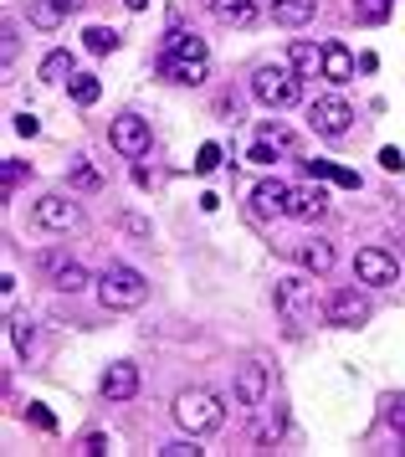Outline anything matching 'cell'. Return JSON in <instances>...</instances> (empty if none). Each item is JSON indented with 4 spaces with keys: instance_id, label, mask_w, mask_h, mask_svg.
<instances>
[{
    "instance_id": "obj_26",
    "label": "cell",
    "mask_w": 405,
    "mask_h": 457,
    "mask_svg": "<svg viewBox=\"0 0 405 457\" xmlns=\"http://www.w3.org/2000/svg\"><path fill=\"white\" fill-rule=\"evenodd\" d=\"M11 339H16V350H21V354L37 350V329H31V319H11Z\"/></svg>"
},
{
    "instance_id": "obj_27",
    "label": "cell",
    "mask_w": 405,
    "mask_h": 457,
    "mask_svg": "<svg viewBox=\"0 0 405 457\" xmlns=\"http://www.w3.org/2000/svg\"><path fill=\"white\" fill-rule=\"evenodd\" d=\"M72 186H78V190H98V186H103V175L87 165V160H78V165H72Z\"/></svg>"
},
{
    "instance_id": "obj_10",
    "label": "cell",
    "mask_w": 405,
    "mask_h": 457,
    "mask_svg": "<svg viewBox=\"0 0 405 457\" xmlns=\"http://www.w3.org/2000/svg\"><path fill=\"white\" fill-rule=\"evenodd\" d=\"M108 139H113V149H119V154H128V160L149 154V124H144L139 113H123V119H113Z\"/></svg>"
},
{
    "instance_id": "obj_24",
    "label": "cell",
    "mask_w": 405,
    "mask_h": 457,
    "mask_svg": "<svg viewBox=\"0 0 405 457\" xmlns=\"http://www.w3.org/2000/svg\"><path fill=\"white\" fill-rule=\"evenodd\" d=\"M67 78H72V52H52L41 62V83H67Z\"/></svg>"
},
{
    "instance_id": "obj_25",
    "label": "cell",
    "mask_w": 405,
    "mask_h": 457,
    "mask_svg": "<svg viewBox=\"0 0 405 457\" xmlns=\"http://www.w3.org/2000/svg\"><path fill=\"white\" fill-rule=\"evenodd\" d=\"M390 5H395V0H354V16L365 26H380L390 16Z\"/></svg>"
},
{
    "instance_id": "obj_9",
    "label": "cell",
    "mask_w": 405,
    "mask_h": 457,
    "mask_svg": "<svg viewBox=\"0 0 405 457\" xmlns=\"http://www.w3.org/2000/svg\"><path fill=\"white\" fill-rule=\"evenodd\" d=\"M328 324H339V329H360V324H369V298L365 293H354V288H339L334 298H328Z\"/></svg>"
},
{
    "instance_id": "obj_14",
    "label": "cell",
    "mask_w": 405,
    "mask_h": 457,
    "mask_svg": "<svg viewBox=\"0 0 405 457\" xmlns=\"http://www.w3.org/2000/svg\"><path fill=\"white\" fill-rule=\"evenodd\" d=\"M328 211V195L318 186H293L287 190V216H298V221H318Z\"/></svg>"
},
{
    "instance_id": "obj_33",
    "label": "cell",
    "mask_w": 405,
    "mask_h": 457,
    "mask_svg": "<svg viewBox=\"0 0 405 457\" xmlns=\"http://www.w3.org/2000/svg\"><path fill=\"white\" fill-rule=\"evenodd\" d=\"M262 139H267V145H277V149H293V134L277 129V124H262Z\"/></svg>"
},
{
    "instance_id": "obj_21",
    "label": "cell",
    "mask_w": 405,
    "mask_h": 457,
    "mask_svg": "<svg viewBox=\"0 0 405 457\" xmlns=\"http://www.w3.org/2000/svg\"><path fill=\"white\" fill-rule=\"evenodd\" d=\"M308 175L334 180V186H344V190H360V175H354V170H339V165H328V160H308Z\"/></svg>"
},
{
    "instance_id": "obj_6",
    "label": "cell",
    "mask_w": 405,
    "mask_h": 457,
    "mask_svg": "<svg viewBox=\"0 0 405 457\" xmlns=\"http://www.w3.org/2000/svg\"><path fill=\"white\" fill-rule=\"evenodd\" d=\"M354 272H360V283H369V288L401 283V262H395L385 247H360L354 252Z\"/></svg>"
},
{
    "instance_id": "obj_38",
    "label": "cell",
    "mask_w": 405,
    "mask_h": 457,
    "mask_svg": "<svg viewBox=\"0 0 405 457\" xmlns=\"http://www.w3.org/2000/svg\"><path fill=\"white\" fill-rule=\"evenodd\" d=\"M52 5H57L62 16H78V11H82V5H87V0H52Z\"/></svg>"
},
{
    "instance_id": "obj_22",
    "label": "cell",
    "mask_w": 405,
    "mask_h": 457,
    "mask_svg": "<svg viewBox=\"0 0 405 457\" xmlns=\"http://www.w3.org/2000/svg\"><path fill=\"white\" fill-rule=\"evenodd\" d=\"M67 93H72L78 104H98L103 83H98V78H93V72H72V78H67Z\"/></svg>"
},
{
    "instance_id": "obj_3",
    "label": "cell",
    "mask_w": 405,
    "mask_h": 457,
    "mask_svg": "<svg viewBox=\"0 0 405 457\" xmlns=\"http://www.w3.org/2000/svg\"><path fill=\"white\" fill-rule=\"evenodd\" d=\"M98 298H103V309H139L144 298H149V283H144V272L113 262L98 278Z\"/></svg>"
},
{
    "instance_id": "obj_35",
    "label": "cell",
    "mask_w": 405,
    "mask_h": 457,
    "mask_svg": "<svg viewBox=\"0 0 405 457\" xmlns=\"http://www.w3.org/2000/svg\"><path fill=\"white\" fill-rule=\"evenodd\" d=\"M164 457H201V447H190V442H169V447H160Z\"/></svg>"
},
{
    "instance_id": "obj_19",
    "label": "cell",
    "mask_w": 405,
    "mask_h": 457,
    "mask_svg": "<svg viewBox=\"0 0 405 457\" xmlns=\"http://www.w3.org/2000/svg\"><path fill=\"white\" fill-rule=\"evenodd\" d=\"M318 11V0H272V21L277 26H308Z\"/></svg>"
},
{
    "instance_id": "obj_36",
    "label": "cell",
    "mask_w": 405,
    "mask_h": 457,
    "mask_svg": "<svg viewBox=\"0 0 405 457\" xmlns=\"http://www.w3.org/2000/svg\"><path fill=\"white\" fill-rule=\"evenodd\" d=\"M37 113H16V134H26V139H31V134H37Z\"/></svg>"
},
{
    "instance_id": "obj_2",
    "label": "cell",
    "mask_w": 405,
    "mask_h": 457,
    "mask_svg": "<svg viewBox=\"0 0 405 457\" xmlns=\"http://www.w3.org/2000/svg\"><path fill=\"white\" fill-rule=\"evenodd\" d=\"M175 421H180L190 436H201V432H216L226 421V406H221V395L216 391H205V386H190V391L175 395Z\"/></svg>"
},
{
    "instance_id": "obj_8",
    "label": "cell",
    "mask_w": 405,
    "mask_h": 457,
    "mask_svg": "<svg viewBox=\"0 0 405 457\" xmlns=\"http://www.w3.org/2000/svg\"><path fill=\"white\" fill-rule=\"evenodd\" d=\"M31 221H37L41 231H72L82 221L78 201H67V195H41L37 206H31Z\"/></svg>"
},
{
    "instance_id": "obj_5",
    "label": "cell",
    "mask_w": 405,
    "mask_h": 457,
    "mask_svg": "<svg viewBox=\"0 0 405 457\" xmlns=\"http://www.w3.org/2000/svg\"><path fill=\"white\" fill-rule=\"evenodd\" d=\"M272 303H277V313H283L293 329H308L313 324V283L308 278H283L277 293H272Z\"/></svg>"
},
{
    "instance_id": "obj_30",
    "label": "cell",
    "mask_w": 405,
    "mask_h": 457,
    "mask_svg": "<svg viewBox=\"0 0 405 457\" xmlns=\"http://www.w3.org/2000/svg\"><path fill=\"white\" fill-rule=\"evenodd\" d=\"M277 154H283V149H277V145H267V139H257V145H252V154H246V160H252V165H272Z\"/></svg>"
},
{
    "instance_id": "obj_17",
    "label": "cell",
    "mask_w": 405,
    "mask_h": 457,
    "mask_svg": "<svg viewBox=\"0 0 405 457\" xmlns=\"http://www.w3.org/2000/svg\"><path fill=\"white\" fill-rule=\"evenodd\" d=\"M324 78H328V83H339V87L354 78V57H349L344 42H328L324 46Z\"/></svg>"
},
{
    "instance_id": "obj_13",
    "label": "cell",
    "mask_w": 405,
    "mask_h": 457,
    "mask_svg": "<svg viewBox=\"0 0 405 457\" xmlns=\"http://www.w3.org/2000/svg\"><path fill=\"white\" fill-rule=\"evenodd\" d=\"M134 391H139V365L113 360V365L103 370V395H108V401H128Z\"/></svg>"
},
{
    "instance_id": "obj_34",
    "label": "cell",
    "mask_w": 405,
    "mask_h": 457,
    "mask_svg": "<svg viewBox=\"0 0 405 457\" xmlns=\"http://www.w3.org/2000/svg\"><path fill=\"white\" fill-rule=\"evenodd\" d=\"M380 165H385V170H395V175H401V170H405V154H401V149H380Z\"/></svg>"
},
{
    "instance_id": "obj_31",
    "label": "cell",
    "mask_w": 405,
    "mask_h": 457,
    "mask_svg": "<svg viewBox=\"0 0 405 457\" xmlns=\"http://www.w3.org/2000/svg\"><path fill=\"white\" fill-rule=\"evenodd\" d=\"M31 21H37V26H57V21H62V11L52 5V0H41L37 11H31Z\"/></svg>"
},
{
    "instance_id": "obj_1",
    "label": "cell",
    "mask_w": 405,
    "mask_h": 457,
    "mask_svg": "<svg viewBox=\"0 0 405 457\" xmlns=\"http://www.w3.org/2000/svg\"><path fill=\"white\" fill-rule=\"evenodd\" d=\"M205 72H211V52H205L201 37H190V31H169V37H164V52H160V78L185 83V87H201Z\"/></svg>"
},
{
    "instance_id": "obj_12",
    "label": "cell",
    "mask_w": 405,
    "mask_h": 457,
    "mask_svg": "<svg viewBox=\"0 0 405 457\" xmlns=\"http://www.w3.org/2000/svg\"><path fill=\"white\" fill-rule=\"evenodd\" d=\"M41 268H46V278H52V288L57 293H82L87 288V272H82L72 257H62V252H46Z\"/></svg>"
},
{
    "instance_id": "obj_37",
    "label": "cell",
    "mask_w": 405,
    "mask_h": 457,
    "mask_svg": "<svg viewBox=\"0 0 405 457\" xmlns=\"http://www.w3.org/2000/svg\"><path fill=\"white\" fill-rule=\"evenodd\" d=\"M26 416H31V421H37L41 432H52V411H41V406H26Z\"/></svg>"
},
{
    "instance_id": "obj_32",
    "label": "cell",
    "mask_w": 405,
    "mask_h": 457,
    "mask_svg": "<svg viewBox=\"0 0 405 457\" xmlns=\"http://www.w3.org/2000/svg\"><path fill=\"white\" fill-rule=\"evenodd\" d=\"M78 453H82V457H103V453H108V436H103V432L82 436V447H78Z\"/></svg>"
},
{
    "instance_id": "obj_15",
    "label": "cell",
    "mask_w": 405,
    "mask_h": 457,
    "mask_svg": "<svg viewBox=\"0 0 405 457\" xmlns=\"http://www.w3.org/2000/svg\"><path fill=\"white\" fill-rule=\"evenodd\" d=\"M287 190L283 180H262V186L252 190V206H257V216H287Z\"/></svg>"
},
{
    "instance_id": "obj_18",
    "label": "cell",
    "mask_w": 405,
    "mask_h": 457,
    "mask_svg": "<svg viewBox=\"0 0 405 457\" xmlns=\"http://www.w3.org/2000/svg\"><path fill=\"white\" fill-rule=\"evenodd\" d=\"M298 262H303V268L313 272V278H324V272L334 268V247H328L324 237H308L303 247H298Z\"/></svg>"
},
{
    "instance_id": "obj_28",
    "label": "cell",
    "mask_w": 405,
    "mask_h": 457,
    "mask_svg": "<svg viewBox=\"0 0 405 457\" xmlns=\"http://www.w3.org/2000/svg\"><path fill=\"white\" fill-rule=\"evenodd\" d=\"M0 175H5V195H16V186L26 180V175H31V165H21V160H5V170H0Z\"/></svg>"
},
{
    "instance_id": "obj_11",
    "label": "cell",
    "mask_w": 405,
    "mask_h": 457,
    "mask_svg": "<svg viewBox=\"0 0 405 457\" xmlns=\"http://www.w3.org/2000/svg\"><path fill=\"white\" fill-rule=\"evenodd\" d=\"M267 391H272V375H267V365L246 360L242 370H236V401L257 411V406H267Z\"/></svg>"
},
{
    "instance_id": "obj_39",
    "label": "cell",
    "mask_w": 405,
    "mask_h": 457,
    "mask_svg": "<svg viewBox=\"0 0 405 457\" xmlns=\"http://www.w3.org/2000/svg\"><path fill=\"white\" fill-rule=\"evenodd\" d=\"M123 5H128V11H144V5H149V0H123Z\"/></svg>"
},
{
    "instance_id": "obj_7",
    "label": "cell",
    "mask_w": 405,
    "mask_h": 457,
    "mask_svg": "<svg viewBox=\"0 0 405 457\" xmlns=\"http://www.w3.org/2000/svg\"><path fill=\"white\" fill-rule=\"evenodd\" d=\"M349 119H354V108L344 98H313V108H308V124H313V134H324V139H344Z\"/></svg>"
},
{
    "instance_id": "obj_23",
    "label": "cell",
    "mask_w": 405,
    "mask_h": 457,
    "mask_svg": "<svg viewBox=\"0 0 405 457\" xmlns=\"http://www.w3.org/2000/svg\"><path fill=\"white\" fill-rule=\"evenodd\" d=\"M82 42H87V52H119V31H113V26H87V31H82Z\"/></svg>"
},
{
    "instance_id": "obj_4",
    "label": "cell",
    "mask_w": 405,
    "mask_h": 457,
    "mask_svg": "<svg viewBox=\"0 0 405 457\" xmlns=\"http://www.w3.org/2000/svg\"><path fill=\"white\" fill-rule=\"evenodd\" d=\"M252 98L262 108H293L298 98H303V83H298V72L293 67H262L257 78H252Z\"/></svg>"
},
{
    "instance_id": "obj_29",
    "label": "cell",
    "mask_w": 405,
    "mask_h": 457,
    "mask_svg": "<svg viewBox=\"0 0 405 457\" xmlns=\"http://www.w3.org/2000/svg\"><path fill=\"white\" fill-rule=\"evenodd\" d=\"M216 165H221V145H201V154H195V175H211Z\"/></svg>"
},
{
    "instance_id": "obj_20",
    "label": "cell",
    "mask_w": 405,
    "mask_h": 457,
    "mask_svg": "<svg viewBox=\"0 0 405 457\" xmlns=\"http://www.w3.org/2000/svg\"><path fill=\"white\" fill-rule=\"evenodd\" d=\"M293 72L298 78H313V72H324V46H313V42H293Z\"/></svg>"
},
{
    "instance_id": "obj_16",
    "label": "cell",
    "mask_w": 405,
    "mask_h": 457,
    "mask_svg": "<svg viewBox=\"0 0 405 457\" xmlns=\"http://www.w3.org/2000/svg\"><path fill=\"white\" fill-rule=\"evenodd\" d=\"M211 11H216V21H226V26H257L262 21L257 0H211Z\"/></svg>"
}]
</instances>
